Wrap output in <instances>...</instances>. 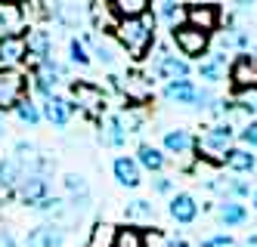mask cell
<instances>
[{
  "instance_id": "obj_1",
  "label": "cell",
  "mask_w": 257,
  "mask_h": 247,
  "mask_svg": "<svg viewBox=\"0 0 257 247\" xmlns=\"http://www.w3.org/2000/svg\"><path fill=\"white\" fill-rule=\"evenodd\" d=\"M115 37L134 62H143L146 56H149L152 44H155V16H152V10L140 19H121L115 25Z\"/></svg>"
},
{
  "instance_id": "obj_2",
  "label": "cell",
  "mask_w": 257,
  "mask_h": 247,
  "mask_svg": "<svg viewBox=\"0 0 257 247\" xmlns=\"http://www.w3.org/2000/svg\"><path fill=\"white\" fill-rule=\"evenodd\" d=\"M71 105H75V111L81 108L87 118H105V105H108V96L105 90L90 84V81H75L71 84Z\"/></svg>"
},
{
  "instance_id": "obj_3",
  "label": "cell",
  "mask_w": 257,
  "mask_h": 247,
  "mask_svg": "<svg viewBox=\"0 0 257 247\" xmlns=\"http://www.w3.org/2000/svg\"><path fill=\"white\" fill-rule=\"evenodd\" d=\"M16 198H19L22 204H28V207H38L47 195H50V179H47V164L44 161H38L28 173L19 179V185H16V192H13Z\"/></svg>"
},
{
  "instance_id": "obj_4",
  "label": "cell",
  "mask_w": 257,
  "mask_h": 247,
  "mask_svg": "<svg viewBox=\"0 0 257 247\" xmlns=\"http://www.w3.org/2000/svg\"><path fill=\"white\" fill-rule=\"evenodd\" d=\"M232 139H235V130H232V124H229V121H223V124L208 127V130H205V136L195 139V148H198L205 158H217V161H223V155L232 148Z\"/></svg>"
},
{
  "instance_id": "obj_5",
  "label": "cell",
  "mask_w": 257,
  "mask_h": 247,
  "mask_svg": "<svg viewBox=\"0 0 257 247\" xmlns=\"http://www.w3.org/2000/svg\"><path fill=\"white\" fill-rule=\"evenodd\" d=\"M171 41L177 44V50L186 56V59H198V56L208 53L211 34L198 31V28H192V25H180V28H171Z\"/></svg>"
},
{
  "instance_id": "obj_6",
  "label": "cell",
  "mask_w": 257,
  "mask_h": 247,
  "mask_svg": "<svg viewBox=\"0 0 257 247\" xmlns=\"http://www.w3.org/2000/svg\"><path fill=\"white\" fill-rule=\"evenodd\" d=\"M229 81H232V87L238 93L257 90V56L251 50L238 53L235 59H232V65H229Z\"/></svg>"
},
{
  "instance_id": "obj_7",
  "label": "cell",
  "mask_w": 257,
  "mask_h": 247,
  "mask_svg": "<svg viewBox=\"0 0 257 247\" xmlns=\"http://www.w3.org/2000/svg\"><path fill=\"white\" fill-rule=\"evenodd\" d=\"M65 74H68V71H65V65H59V62L50 56V59H44L41 65H34V68H31L34 90H38L44 99H50V96H53V90H56V84H59V81H65Z\"/></svg>"
},
{
  "instance_id": "obj_8",
  "label": "cell",
  "mask_w": 257,
  "mask_h": 247,
  "mask_svg": "<svg viewBox=\"0 0 257 247\" xmlns=\"http://www.w3.org/2000/svg\"><path fill=\"white\" fill-rule=\"evenodd\" d=\"M155 74L164 81H183V78H189V62L183 56L168 53V47H158L155 50Z\"/></svg>"
},
{
  "instance_id": "obj_9",
  "label": "cell",
  "mask_w": 257,
  "mask_h": 247,
  "mask_svg": "<svg viewBox=\"0 0 257 247\" xmlns=\"http://www.w3.org/2000/svg\"><path fill=\"white\" fill-rule=\"evenodd\" d=\"M25 99V74L0 71V111H10Z\"/></svg>"
},
{
  "instance_id": "obj_10",
  "label": "cell",
  "mask_w": 257,
  "mask_h": 247,
  "mask_svg": "<svg viewBox=\"0 0 257 247\" xmlns=\"http://www.w3.org/2000/svg\"><path fill=\"white\" fill-rule=\"evenodd\" d=\"M186 25L205 31V34L217 31V25H220V10H217V4H189L186 7Z\"/></svg>"
},
{
  "instance_id": "obj_11",
  "label": "cell",
  "mask_w": 257,
  "mask_h": 247,
  "mask_svg": "<svg viewBox=\"0 0 257 247\" xmlns=\"http://www.w3.org/2000/svg\"><path fill=\"white\" fill-rule=\"evenodd\" d=\"M19 62H25V31L0 34V65L13 68Z\"/></svg>"
},
{
  "instance_id": "obj_12",
  "label": "cell",
  "mask_w": 257,
  "mask_h": 247,
  "mask_svg": "<svg viewBox=\"0 0 257 247\" xmlns=\"http://www.w3.org/2000/svg\"><path fill=\"white\" fill-rule=\"evenodd\" d=\"M118 93H124L134 102H146V99H152V78L143 71H127V78L118 81Z\"/></svg>"
},
{
  "instance_id": "obj_13",
  "label": "cell",
  "mask_w": 257,
  "mask_h": 247,
  "mask_svg": "<svg viewBox=\"0 0 257 247\" xmlns=\"http://www.w3.org/2000/svg\"><path fill=\"white\" fill-rule=\"evenodd\" d=\"M65 241V229L59 222H44L38 229H31L25 238V247H59Z\"/></svg>"
},
{
  "instance_id": "obj_14",
  "label": "cell",
  "mask_w": 257,
  "mask_h": 247,
  "mask_svg": "<svg viewBox=\"0 0 257 247\" xmlns=\"http://www.w3.org/2000/svg\"><path fill=\"white\" fill-rule=\"evenodd\" d=\"M65 192H68V204H71V210H75V213H84L87 207H90V201H93L87 179L78 176V173H68L65 176Z\"/></svg>"
},
{
  "instance_id": "obj_15",
  "label": "cell",
  "mask_w": 257,
  "mask_h": 247,
  "mask_svg": "<svg viewBox=\"0 0 257 247\" xmlns=\"http://www.w3.org/2000/svg\"><path fill=\"white\" fill-rule=\"evenodd\" d=\"M41 115L53 124V127H68V121H71V115H75V105H71V99H62V96H53L44 102V111Z\"/></svg>"
},
{
  "instance_id": "obj_16",
  "label": "cell",
  "mask_w": 257,
  "mask_h": 247,
  "mask_svg": "<svg viewBox=\"0 0 257 247\" xmlns=\"http://www.w3.org/2000/svg\"><path fill=\"white\" fill-rule=\"evenodd\" d=\"M25 59H31L34 65L50 59V34L47 31H41V28L25 31Z\"/></svg>"
},
{
  "instance_id": "obj_17",
  "label": "cell",
  "mask_w": 257,
  "mask_h": 247,
  "mask_svg": "<svg viewBox=\"0 0 257 247\" xmlns=\"http://www.w3.org/2000/svg\"><path fill=\"white\" fill-rule=\"evenodd\" d=\"M168 213H171V219L189 225V222H195V216H198V204H195V198H192L189 192H177V195L171 198V204H168Z\"/></svg>"
},
{
  "instance_id": "obj_18",
  "label": "cell",
  "mask_w": 257,
  "mask_h": 247,
  "mask_svg": "<svg viewBox=\"0 0 257 247\" xmlns=\"http://www.w3.org/2000/svg\"><path fill=\"white\" fill-rule=\"evenodd\" d=\"M124 139H127V130H124L121 115H105L99 121V142L108 148H118V145H124Z\"/></svg>"
},
{
  "instance_id": "obj_19",
  "label": "cell",
  "mask_w": 257,
  "mask_h": 247,
  "mask_svg": "<svg viewBox=\"0 0 257 247\" xmlns=\"http://www.w3.org/2000/svg\"><path fill=\"white\" fill-rule=\"evenodd\" d=\"M34 164H38V161H34ZM34 164H22V161H16V158H0V185H4L7 192H16L19 179L28 173Z\"/></svg>"
},
{
  "instance_id": "obj_20",
  "label": "cell",
  "mask_w": 257,
  "mask_h": 247,
  "mask_svg": "<svg viewBox=\"0 0 257 247\" xmlns=\"http://www.w3.org/2000/svg\"><path fill=\"white\" fill-rule=\"evenodd\" d=\"M112 173H115V179H118L124 188H137V185L143 182V173H140L137 161H134V158H127V155L115 158V164H112Z\"/></svg>"
},
{
  "instance_id": "obj_21",
  "label": "cell",
  "mask_w": 257,
  "mask_h": 247,
  "mask_svg": "<svg viewBox=\"0 0 257 247\" xmlns=\"http://www.w3.org/2000/svg\"><path fill=\"white\" fill-rule=\"evenodd\" d=\"M195 84L189 78H183V81H168L164 84V99H168L171 105H192L195 99Z\"/></svg>"
},
{
  "instance_id": "obj_22",
  "label": "cell",
  "mask_w": 257,
  "mask_h": 247,
  "mask_svg": "<svg viewBox=\"0 0 257 247\" xmlns=\"http://www.w3.org/2000/svg\"><path fill=\"white\" fill-rule=\"evenodd\" d=\"M223 74H226V53H211L198 62V78L201 81L217 84V81H223Z\"/></svg>"
},
{
  "instance_id": "obj_23",
  "label": "cell",
  "mask_w": 257,
  "mask_h": 247,
  "mask_svg": "<svg viewBox=\"0 0 257 247\" xmlns=\"http://www.w3.org/2000/svg\"><path fill=\"white\" fill-rule=\"evenodd\" d=\"M164 148H168L171 155H177V158H186L195 148V136L189 130H168L164 133Z\"/></svg>"
},
{
  "instance_id": "obj_24",
  "label": "cell",
  "mask_w": 257,
  "mask_h": 247,
  "mask_svg": "<svg viewBox=\"0 0 257 247\" xmlns=\"http://www.w3.org/2000/svg\"><path fill=\"white\" fill-rule=\"evenodd\" d=\"M223 164L232 170V173H251V170L257 167V158L251 155L248 148H229L223 155Z\"/></svg>"
},
{
  "instance_id": "obj_25",
  "label": "cell",
  "mask_w": 257,
  "mask_h": 247,
  "mask_svg": "<svg viewBox=\"0 0 257 247\" xmlns=\"http://www.w3.org/2000/svg\"><path fill=\"white\" fill-rule=\"evenodd\" d=\"M112 7V13L118 16V22L121 19H140V16H146L149 13V0H115V4H108Z\"/></svg>"
},
{
  "instance_id": "obj_26",
  "label": "cell",
  "mask_w": 257,
  "mask_h": 247,
  "mask_svg": "<svg viewBox=\"0 0 257 247\" xmlns=\"http://www.w3.org/2000/svg\"><path fill=\"white\" fill-rule=\"evenodd\" d=\"M137 167H146V170H152V173H158V170H164V155L155 148V145H149V142H143L140 148H137Z\"/></svg>"
},
{
  "instance_id": "obj_27",
  "label": "cell",
  "mask_w": 257,
  "mask_h": 247,
  "mask_svg": "<svg viewBox=\"0 0 257 247\" xmlns=\"http://www.w3.org/2000/svg\"><path fill=\"white\" fill-rule=\"evenodd\" d=\"M217 216L226 225H242L248 219V210H245V204H238V201H223L217 207Z\"/></svg>"
},
{
  "instance_id": "obj_28",
  "label": "cell",
  "mask_w": 257,
  "mask_h": 247,
  "mask_svg": "<svg viewBox=\"0 0 257 247\" xmlns=\"http://www.w3.org/2000/svg\"><path fill=\"white\" fill-rule=\"evenodd\" d=\"M124 216H127V219H140V222H152V219H155V204L146 201V198H137V201L127 204Z\"/></svg>"
},
{
  "instance_id": "obj_29",
  "label": "cell",
  "mask_w": 257,
  "mask_h": 247,
  "mask_svg": "<svg viewBox=\"0 0 257 247\" xmlns=\"http://www.w3.org/2000/svg\"><path fill=\"white\" fill-rule=\"evenodd\" d=\"M87 10H90V7H78V4H56V7H53V16H56L59 22H65V25H78L81 19L87 16Z\"/></svg>"
},
{
  "instance_id": "obj_30",
  "label": "cell",
  "mask_w": 257,
  "mask_h": 247,
  "mask_svg": "<svg viewBox=\"0 0 257 247\" xmlns=\"http://www.w3.org/2000/svg\"><path fill=\"white\" fill-rule=\"evenodd\" d=\"M112 247H146V238L140 229H131V225H124V229H115V241Z\"/></svg>"
},
{
  "instance_id": "obj_31",
  "label": "cell",
  "mask_w": 257,
  "mask_h": 247,
  "mask_svg": "<svg viewBox=\"0 0 257 247\" xmlns=\"http://www.w3.org/2000/svg\"><path fill=\"white\" fill-rule=\"evenodd\" d=\"M158 13H161V19H164L171 28L186 25V7H183V4H161Z\"/></svg>"
},
{
  "instance_id": "obj_32",
  "label": "cell",
  "mask_w": 257,
  "mask_h": 247,
  "mask_svg": "<svg viewBox=\"0 0 257 247\" xmlns=\"http://www.w3.org/2000/svg\"><path fill=\"white\" fill-rule=\"evenodd\" d=\"M112 241H115V225L96 222L93 232H90V244L87 247H112Z\"/></svg>"
},
{
  "instance_id": "obj_33",
  "label": "cell",
  "mask_w": 257,
  "mask_h": 247,
  "mask_svg": "<svg viewBox=\"0 0 257 247\" xmlns=\"http://www.w3.org/2000/svg\"><path fill=\"white\" fill-rule=\"evenodd\" d=\"M87 41L93 44V50H96V56H99V62L102 65H115V47H112V41H105V37H96V34H87Z\"/></svg>"
},
{
  "instance_id": "obj_34",
  "label": "cell",
  "mask_w": 257,
  "mask_h": 247,
  "mask_svg": "<svg viewBox=\"0 0 257 247\" xmlns=\"http://www.w3.org/2000/svg\"><path fill=\"white\" fill-rule=\"evenodd\" d=\"M13 111L19 115V121H22V124H31V127H34V124H41V118H44V115H41V108L34 105L31 99H22V102L16 105Z\"/></svg>"
},
{
  "instance_id": "obj_35",
  "label": "cell",
  "mask_w": 257,
  "mask_h": 247,
  "mask_svg": "<svg viewBox=\"0 0 257 247\" xmlns=\"http://www.w3.org/2000/svg\"><path fill=\"white\" fill-rule=\"evenodd\" d=\"M251 44V37H248V31H238V28H229L226 34H220V47L223 50H232V47H242V53H245V47Z\"/></svg>"
},
{
  "instance_id": "obj_36",
  "label": "cell",
  "mask_w": 257,
  "mask_h": 247,
  "mask_svg": "<svg viewBox=\"0 0 257 247\" xmlns=\"http://www.w3.org/2000/svg\"><path fill=\"white\" fill-rule=\"evenodd\" d=\"M34 210H41L44 216H53V219H59L62 213H65V201H59V198H53V195H47Z\"/></svg>"
},
{
  "instance_id": "obj_37",
  "label": "cell",
  "mask_w": 257,
  "mask_h": 247,
  "mask_svg": "<svg viewBox=\"0 0 257 247\" xmlns=\"http://www.w3.org/2000/svg\"><path fill=\"white\" fill-rule=\"evenodd\" d=\"M68 53H71V62H75V65H90L87 47L78 41V37H71V41H68Z\"/></svg>"
},
{
  "instance_id": "obj_38",
  "label": "cell",
  "mask_w": 257,
  "mask_h": 247,
  "mask_svg": "<svg viewBox=\"0 0 257 247\" xmlns=\"http://www.w3.org/2000/svg\"><path fill=\"white\" fill-rule=\"evenodd\" d=\"M238 139L248 145V151H251V148H257V121H248L242 130H238Z\"/></svg>"
},
{
  "instance_id": "obj_39",
  "label": "cell",
  "mask_w": 257,
  "mask_h": 247,
  "mask_svg": "<svg viewBox=\"0 0 257 247\" xmlns=\"http://www.w3.org/2000/svg\"><path fill=\"white\" fill-rule=\"evenodd\" d=\"M214 99H217V96H214L211 90H195L192 105H195V108H211V105H214Z\"/></svg>"
},
{
  "instance_id": "obj_40",
  "label": "cell",
  "mask_w": 257,
  "mask_h": 247,
  "mask_svg": "<svg viewBox=\"0 0 257 247\" xmlns=\"http://www.w3.org/2000/svg\"><path fill=\"white\" fill-rule=\"evenodd\" d=\"M201 247H238L229 235H214V238H205L201 241Z\"/></svg>"
},
{
  "instance_id": "obj_41",
  "label": "cell",
  "mask_w": 257,
  "mask_h": 247,
  "mask_svg": "<svg viewBox=\"0 0 257 247\" xmlns=\"http://www.w3.org/2000/svg\"><path fill=\"white\" fill-rule=\"evenodd\" d=\"M152 188L158 195H171V188H174V182L168 179V176H158V179H152Z\"/></svg>"
},
{
  "instance_id": "obj_42",
  "label": "cell",
  "mask_w": 257,
  "mask_h": 247,
  "mask_svg": "<svg viewBox=\"0 0 257 247\" xmlns=\"http://www.w3.org/2000/svg\"><path fill=\"white\" fill-rule=\"evenodd\" d=\"M0 247H16V238L7 229H0Z\"/></svg>"
},
{
  "instance_id": "obj_43",
  "label": "cell",
  "mask_w": 257,
  "mask_h": 247,
  "mask_svg": "<svg viewBox=\"0 0 257 247\" xmlns=\"http://www.w3.org/2000/svg\"><path fill=\"white\" fill-rule=\"evenodd\" d=\"M168 247H192V244H189L186 238H177V235H174V238H168Z\"/></svg>"
},
{
  "instance_id": "obj_44",
  "label": "cell",
  "mask_w": 257,
  "mask_h": 247,
  "mask_svg": "<svg viewBox=\"0 0 257 247\" xmlns=\"http://www.w3.org/2000/svg\"><path fill=\"white\" fill-rule=\"evenodd\" d=\"M245 247H257V232H254V235H248V238H245Z\"/></svg>"
},
{
  "instance_id": "obj_45",
  "label": "cell",
  "mask_w": 257,
  "mask_h": 247,
  "mask_svg": "<svg viewBox=\"0 0 257 247\" xmlns=\"http://www.w3.org/2000/svg\"><path fill=\"white\" fill-rule=\"evenodd\" d=\"M251 204H254V210H257V192H254V195H251Z\"/></svg>"
},
{
  "instance_id": "obj_46",
  "label": "cell",
  "mask_w": 257,
  "mask_h": 247,
  "mask_svg": "<svg viewBox=\"0 0 257 247\" xmlns=\"http://www.w3.org/2000/svg\"><path fill=\"white\" fill-rule=\"evenodd\" d=\"M4 130H7V127H4V118H0V136H4Z\"/></svg>"
}]
</instances>
